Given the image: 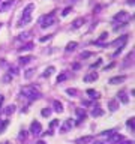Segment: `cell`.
I'll use <instances>...</instances> for the list:
<instances>
[{
    "label": "cell",
    "instance_id": "4",
    "mask_svg": "<svg viewBox=\"0 0 135 144\" xmlns=\"http://www.w3.org/2000/svg\"><path fill=\"white\" fill-rule=\"evenodd\" d=\"M41 131H42V126H41V123L35 120V122L30 125V132L33 134V135H39V134H41Z\"/></svg>",
    "mask_w": 135,
    "mask_h": 144
},
{
    "label": "cell",
    "instance_id": "37",
    "mask_svg": "<svg viewBox=\"0 0 135 144\" xmlns=\"http://www.w3.org/2000/svg\"><path fill=\"white\" fill-rule=\"evenodd\" d=\"M90 56H92V53H83V54H81V57H83V59H86V57H90Z\"/></svg>",
    "mask_w": 135,
    "mask_h": 144
},
{
    "label": "cell",
    "instance_id": "32",
    "mask_svg": "<svg viewBox=\"0 0 135 144\" xmlns=\"http://www.w3.org/2000/svg\"><path fill=\"white\" fill-rule=\"evenodd\" d=\"M101 63H102V60H98L96 63H93V65H90V69H93V68H98V66L101 65Z\"/></svg>",
    "mask_w": 135,
    "mask_h": 144
},
{
    "label": "cell",
    "instance_id": "25",
    "mask_svg": "<svg viewBox=\"0 0 135 144\" xmlns=\"http://www.w3.org/2000/svg\"><path fill=\"white\" fill-rule=\"evenodd\" d=\"M68 78V74H62V75H59L57 77V83H62V81H65Z\"/></svg>",
    "mask_w": 135,
    "mask_h": 144
},
{
    "label": "cell",
    "instance_id": "41",
    "mask_svg": "<svg viewBox=\"0 0 135 144\" xmlns=\"http://www.w3.org/2000/svg\"><path fill=\"white\" fill-rule=\"evenodd\" d=\"M36 144H45V143H44V141H38Z\"/></svg>",
    "mask_w": 135,
    "mask_h": 144
},
{
    "label": "cell",
    "instance_id": "35",
    "mask_svg": "<svg viewBox=\"0 0 135 144\" xmlns=\"http://www.w3.org/2000/svg\"><path fill=\"white\" fill-rule=\"evenodd\" d=\"M32 74H33V71H32V69H29V71L26 72V78H30V77H32Z\"/></svg>",
    "mask_w": 135,
    "mask_h": 144
},
{
    "label": "cell",
    "instance_id": "42",
    "mask_svg": "<svg viewBox=\"0 0 135 144\" xmlns=\"http://www.w3.org/2000/svg\"><path fill=\"white\" fill-rule=\"evenodd\" d=\"M5 144H9V143H5Z\"/></svg>",
    "mask_w": 135,
    "mask_h": 144
},
{
    "label": "cell",
    "instance_id": "7",
    "mask_svg": "<svg viewBox=\"0 0 135 144\" xmlns=\"http://www.w3.org/2000/svg\"><path fill=\"white\" fill-rule=\"evenodd\" d=\"M84 23H86V20H84V18H77L74 23H72V29H78V27H81Z\"/></svg>",
    "mask_w": 135,
    "mask_h": 144
},
{
    "label": "cell",
    "instance_id": "34",
    "mask_svg": "<svg viewBox=\"0 0 135 144\" xmlns=\"http://www.w3.org/2000/svg\"><path fill=\"white\" fill-rule=\"evenodd\" d=\"M126 125H128L129 128L132 129V128H134V119H129V120H128V123H126Z\"/></svg>",
    "mask_w": 135,
    "mask_h": 144
},
{
    "label": "cell",
    "instance_id": "40",
    "mask_svg": "<svg viewBox=\"0 0 135 144\" xmlns=\"http://www.w3.org/2000/svg\"><path fill=\"white\" fill-rule=\"evenodd\" d=\"M2 102H3V96H0V108H2Z\"/></svg>",
    "mask_w": 135,
    "mask_h": 144
},
{
    "label": "cell",
    "instance_id": "9",
    "mask_svg": "<svg viewBox=\"0 0 135 144\" xmlns=\"http://www.w3.org/2000/svg\"><path fill=\"white\" fill-rule=\"evenodd\" d=\"M33 57L32 56H26V57H20V65H27V63H30Z\"/></svg>",
    "mask_w": 135,
    "mask_h": 144
},
{
    "label": "cell",
    "instance_id": "23",
    "mask_svg": "<svg viewBox=\"0 0 135 144\" xmlns=\"http://www.w3.org/2000/svg\"><path fill=\"white\" fill-rule=\"evenodd\" d=\"M14 111H15V105H9V107H6V110H5V113L9 116V114H12Z\"/></svg>",
    "mask_w": 135,
    "mask_h": 144
},
{
    "label": "cell",
    "instance_id": "20",
    "mask_svg": "<svg viewBox=\"0 0 135 144\" xmlns=\"http://www.w3.org/2000/svg\"><path fill=\"white\" fill-rule=\"evenodd\" d=\"M87 95H90V98H93V99H98V92H95L93 89H89L87 90Z\"/></svg>",
    "mask_w": 135,
    "mask_h": 144
},
{
    "label": "cell",
    "instance_id": "21",
    "mask_svg": "<svg viewBox=\"0 0 135 144\" xmlns=\"http://www.w3.org/2000/svg\"><path fill=\"white\" fill-rule=\"evenodd\" d=\"M77 114L80 116V120H78L77 123H80V122H81L83 119H86V113H84V110H80V108H78V110H77Z\"/></svg>",
    "mask_w": 135,
    "mask_h": 144
},
{
    "label": "cell",
    "instance_id": "22",
    "mask_svg": "<svg viewBox=\"0 0 135 144\" xmlns=\"http://www.w3.org/2000/svg\"><path fill=\"white\" fill-rule=\"evenodd\" d=\"M75 47H77V42H69L66 47V51H74Z\"/></svg>",
    "mask_w": 135,
    "mask_h": 144
},
{
    "label": "cell",
    "instance_id": "36",
    "mask_svg": "<svg viewBox=\"0 0 135 144\" xmlns=\"http://www.w3.org/2000/svg\"><path fill=\"white\" fill-rule=\"evenodd\" d=\"M107 36H108V33H102V35H101V38H99V41H104V39H107Z\"/></svg>",
    "mask_w": 135,
    "mask_h": 144
},
{
    "label": "cell",
    "instance_id": "43",
    "mask_svg": "<svg viewBox=\"0 0 135 144\" xmlns=\"http://www.w3.org/2000/svg\"><path fill=\"white\" fill-rule=\"evenodd\" d=\"M0 27H2V24H0Z\"/></svg>",
    "mask_w": 135,
    "mask_h": 144
},
{
    "label": "cell",
    "instance_id": "8",
    "mask_svg": "<svg viewBox=\"0 0 135 144\" xmlns=\"http://www.w3.org/2000/svg\"><path fill=\"white\" fill-rule=\"evenodd\" d=\"M95 80H98V74H95V72H92V74H89V75L84 77V81H86V83H89V81H95Z\"/></svg>",
    "mask_w": 135,
    "mask_h": 144
},
{
    "label": "cell",
    "instance_id": "31",
    "mask_svg": "<svg viewBox=\"0 0 135 144\" xmlns=\"http://www.w3.org/2000/svg\"><path fill=\"white\" fill-rule=\"evenodd\" d=\"M51 36H53V35H47V36H44V38H41L39 41H41V42H45V41H48V39H51Z\"/></svg>",
    "mask_w": 135,
    "mask_h": 144
},
{
    "label": "cell",
    "instance_id": "11",
    "mask_svg": "<svg viewBox=\"0 0 135 144\" xmlns=\"http://www.w3.org/2000/svg\"><path fill=\"white\" fill-rule=\"evenodd\" d=\"M53 105H54V110L57 111V113H62V111H63V104H62V102L54 101L53 102Z\"/></svg>",
    "mask_w": 135,
    "mask_h": 144
},
{
    "label": "cell",
    "instance_id": "28",
    "mask_svg": "<svg viewBox=\"0 0 135 144\" xmlns=\"http://www.w3.org/2000/svg\"><path fill=\"white\" fill-rule=\"evenodd\" d=\"M29 36H30V33H29V32H26V33H21V35H20V39H23V41H26V39H27Z\"/></svg>",
    "mask_w": 135,
    "mask_h": 144
},
{
    "label": "cell",
    "instance_id": "2",
    "mask_svg": "<svg viewBox=\"0 0 135 144\" xmlns=\"http://www.w3.org/2000/svg\"><path fill=\"white\" fill-rule=\"evenodd\" d=\"M21 95L24 96V98H29V99H38V98H41V93L38 92L33 86H24L23 89H21Z\"/></svg>",
    "mask_w": 135,
    "mask_h": 144
},
{
    "label": "cell",
    "instance_id": "29",
    "mask_svg": "<svg viewBox=\"0 0 135 144\" xmlns=\"http://www.w3.org/2000/svg\"><path fill=\"white\" fill-rule=\"evenodd\" d=\"M120 99H122V102H125V104H126V102L129 101L128 98H126V96H125V93H123V92H120Z\"/></svg>",
    "mask_w": 135,
    "mask_h": 144
},
{
    "label": "cell",
    "instance_id": "6",
    "mask_svg": "<svg viewBox=\"0 0 135 144\" xmlns=\"http://www.w3.org/2000/svg\"><path fill=\"white\" fill-rule=\"evenodd\" d=\"M128 41V35H125V36H122L120 39H116V41L113 42V45H119V48L120 47H123L125 45V42Z\"/></svg>",
    "mask_w": 135,
    "mask_h": 144
},
{
    "label": "cell",
    "instance_id": "17",
    "mask_svg": "<svg viewBox=\"0 0 135 144\" xmlns=\"http://www.w3.org/2000/svg\"><path fill=\"white\" fill-rule=\"evenodd\" d=\"M92 140H93V137H92V135H89V137H84V138L77 140V143H78V144H84V143H87V141H92Z\"/></svg>",
    "mask_w": 135,
    "mask_h": 144
},
{
    "label": "cell",
    "instance_id": "1",
    "mask_svg": "<svg viewBox=\"0 0 135 144\" xmlns=\"http://www.w3.org/2000/svg\"><path fill=\"white\" fill-rule=\"evenodd\" d=\"M35 9V5L33 3H29V5L24 8V11H23V18L18 21V26H26L27 23H30L32 21V11Z\"/></svg>",
    "mask_w": 135,
    "mask_h": 144
},
{
    "label": "cell",
    "instance_id": "12",
    "mask_svg": "<svg viewBox=\"0 0 135 144\" xmlns=\"http://www.w3.org/2000/svg\"><path fill=\"white\" fill-rule=\"evenodd\" d=\"M90 114H92L93 117H99V116H102V114H104V110H101V108H93Z\"/></svg>",
    "mask_w": 135,
    "mask_h": 144
},
{
    "label": "cell",
    "instance_id": "39",
    "mask_svg": "<svg viewBox=\"0 0 135 144\" xmlns=\"http://www.w3.org/2000/svg\"><path fill=\"white\" fill-rule=\"evenodd\" d=\"M128 5H134V0H128Z\"/></svg>",
    "mask_w": 135,
    "mask_h": 144
},
{
    "label": "cell",
    "instance_id": "38",
    "mask_svg": "<svg viewBox=\"0 0 135 144\" xmlns=\"http://www.w3.org/2000/svg\"><path fill=\"white\" fill-rule=\"evenodd\" d=\"M26 137H27V134H26V131H21V134H20V138H23V140H24Z\"/></svg>",
    "mask_w": 135,
    "mask_h": 144
},
{
    "label": "cell",
    "instance_id": "30",
    "mask_svg": "<svg viewBox=\"0 0 135 144\" xmlns=\"http://www.w3.org/2000/svg\"><path fill=\"white\" fill-rule=\"evenodd\" d=\"M69 12H72V8H66L65 11L62 12V15H63V17H66V15H68V14H69Z\"/></svg>",
    "mask_w": 135,
    "mask_h": 144
},
{
    "label": "cell",
    "instance_id": "33",
    "mask_svg": "<svg viewBox=\"0 0 135 144\" xmlns=\"http://www.w3.org/2000/svg\"><path fill=\"white\" fill-rule=\"evenodd\" d=\"M66 93H68V95H75V93H77V90H75V89H68Z\"/></svg>",
    "mask_w": 135,
    "mask_h": 144
},
{
    "label": "cell",
    "instance_id": "27",
    "mask_svg": "<svg viewBox=\"0 0 135 144\" xmlns=\"http://www.w3.org/2000/svg\"><path fill=\"white\" fill-rule=\"evenodd\" d=\"M57 125H59V120H53V122L50 123V131H53V128H56Z\"/></svg>",
    "mask_w": 135,
    "mask_h": 144
},
{
    "label": "cell",
    "instance_id": "16",
    "mask_svg": "<svg viewBox=\"0 0 135 144\" xmlns=\"http://www.w3.org/2000/svg\"><path fill=\"white\" fill-rule=\"evenodd\" d=\"M122 135H117V134H113L111 135V138H110V143H117V141H120L122 140Z\"/></svg>",
    "mask_w": 135,
    "mask_h": 144
},
{
    "label": "cell",
    "instance_id": "5",
    "mask_svg": "<svg viewBox=\"0 0 135 144\" xmlns=\"http://www.w3.org/2000/svg\"><path fill=\"white\" fill-rule=\"evenodd\" d=\"M114 20H116V21H125V23H126V20H128V14H126L125 11H120L119 14L114 15Z\"/></svg>",
    "mask_w": 135,
    "mask_h": 144
},
{
    "label": "cell",
    "instance_id": "26",
    "mask_svg": "<svg viewBox=\"0 0 135 144\" xmlns=\"http://www.w3.org/2000/svg\"><path fill=\"white\" fill-rule=\"evenodd\" d=\"M44 116V117H48L50 114H51V110H50V108H44L42 110V113H41Z\"/></svg>",
    "mask_w": 135,
    "mask_h": 144
},
{
    "label": "cell",
    "instance_id": "19",
    "mask_svg": "<svg viewBox=\"0 0 135 144\" xmlns=\"http://www.w3.org/2000/svg\"><path fill=\"white\" fill-rule=\"evenodd\" d=\"M9 125V120H2L0 122V134H3V131H5V128Z\"/></svg>",
    "mask_w": 135,
    "mask_h": 144
},
{
    "label": "cell",
    "instance_id": "14",
    "mask_svg": "<svg viewBox=\"0 0 135 144\" xmlns=\"http://www.w3.org/2000/svg\"><path fill=\"white\" fill-rule=\"evenodd\" d=\"M54 71H56V68H54V66H50L48 69H45V72L42 74V77H50V75H51V74H53Z\"/></svg>",
    "mask_w": 135,
    "mask_h": 144
},
{
    "label": "cell",
    "instance_id": "18",
    "mask_svg": "<svg viewBox=\"0 0 135 144\" xmlns=\"http://www.w3.org/2000/svg\"><path fill=\"white\" fill-rule=\"evenodd\" d=\"M69 128H72V122H71V120H66L65 125H63V128H62V132H66Z\"/></svg>",
    "mask_w": 135,
    "mask_h": 144
},
{
    "label": "cell",
    "instance_id": "13",
    "mask_svg": "<svg viewBox=\"0 0 135 144\" xmlns=\"http://www.w3.org/2000/svg\"><path fill=\"white\" fill-rule=\"evenodd\" d=\"M108 107H110V110H111V111H116L117 108H119V102L113 99V101H110V102H108Z\"/></svg>",
    "mask_w": 135,
    "mask_h": 144
},
{
    "label": "cell",
    "instance_id": "10",
    "mask_svg": "<svg viewBox=\"0 0 135 144\" xmlns=\"http://www.w3.org/2000/svg\"><path fill=\"white\" fill-rule=\"evenodd\" d=\"M125 78L126 77H114V78H111L110 80V84H119V83H123V81H125Z\"/></svg>",
    "mask_w": 135,
    "mask_h": 144
},
{
    "label": "cell",
    "instance_id": "24",
    "mask_svg": "<svg viewBox=\"0 0 135 144\" xmlns=\"http://www.w3.org/2000/svg\"><path fill=\"white\" fill-rule=\"evenodd\" d=\"M113 134H114V131H113V129H110V131H104L102 134H101V137H111Z\"/></svg>",
    "mask_w": 135,
    "mask_h": 144
},
{
    "label": "cell",
    "instance_id": "15",
    "mask_svg": "<svg viewBox=\"0 0 135 144\" xmlns=\"http://www.w3.org/2000/svg\"><path fill=\"white\" fill-rule=\"evenodd\" d=\"M32 48H33V42H29V44H26L20 48V51H30Z\"/></svg>",
    "mask_w": 135,
    "mask_h": 144
},
{
    "label": "cell",
    "instance_id": "3",
    "mask_svg": "<svg viewBox=\"0 0 135 144\" xmlns=\"http://www.w3.org/2000/svg\"><path fill=\"white\" fill-rule=\"evenodd\" d=\"M39 24H41V27H50V26H53L56 24V15L51 12L48 15H44V17L39 18Z\"/></svg>",
    "mask_w": 135,
    "mask_h": 144
}]
</instances>
